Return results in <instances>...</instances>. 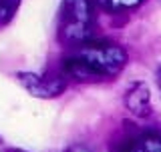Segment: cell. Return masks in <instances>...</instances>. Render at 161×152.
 Returning <instances> with one entry per match:
<instances>
[{
	"label": "cell",
	"instance_id": "6da1fadb",
	"mask_svg": "<svg viewBox=\"0 0 161 152\" xmlns=\"http://www.w3.org/2000/svg\"><path fill=\"white\" fill-rule=\"evenodd\" d=\"M127 52L111 40H87L70 46L64 54L60 70L69 80L85 84L109 82L127 66Z\"/></svg>",
	"mask_w": 161,
	"mask_h": 152
},
{
	"label": "cell",
	"instance_id": "7a4b0ae2",
	"mask_svg": "<svg viewBox=\"0 0 161 152\" xmlns=\"http://www.w3.org/2000/svg\"><path fill=\"white\" fill-rule=\"evenodd\" d=\"M95 28L93 0H63L57 16V36L67 46H77L91 40Z\"/></svg>",
	"mask_w": 161,
	"mask_h": 152
},
{
	"label": "cell",
	"instance_id": "3957f363",
	"mask_svg": "<svg viewBox=\"0 0 161 152\" xmlns=\"http://www.w3.org/2000/svg\"><path fill=\"white\" fill-rule=\"evenodd\" d=\"M16 80L20 82L28 94L36 98H57L67 90L69 78L63 74V70L54 72H16Z\"/></svg>",
	"mask_w": 161,
	"mask_h": 152
},
{
	"label": "cell",
	"instance_id": "277c9868",
	"mask_svg": "<svg viewBox=\"0 0 161 152\" xmlns=\"http://www.w3.org/2000/svg\"><path fill=\"white\" fill-rule=\"evenodd\" d=\"M125 106L133 116H139V118H145V116L151 114V92L149 86L145 82H135L131 84L125 92Z\"/></svg>",
	"mask_w": 161,
	"mask_h": 152
},
{
	"label": "cell",
	"instance_id": "5b68a950",
	"mask_svg": "<svg viewBox=\"0 0 161 152\" xmlns=\"http://www.w3.org/2000/svg\"><path fill=\"white\" fill-rule=\"evenodd\" d=\"M119 152H161L159 132H139L121 144Z\"/></svg>",
	"mask_w": 161,
	"mask_h": 152
},
{
	"label": "cell",
	"instance_id": "8992f818",
	"mask_svg": "<svg viewBox=\"0 0 161 152\" xmlns=\"http://www.w3.org/2000/svg\"><path fill=\"white\" fill-rule=\"evenodd\" d=\"M95 6L105 10L109 14H121V12H131V10L139 8L147 0H93Z\"/></svg>",
	"mask_w": 161,
	"mask_h": 152
},
{
	"label": "cell",
	"instance_id": "52a82bcc",
	"mask_svg": "<svg viewBox=\"0 0 161 152\" xmlns=\"http://www.w3.org/2000/svg\"><path fill=\"white\" fill-rule=\"evenodd\" d=\"M18 6H20V0H0V28H4L16 16Z\"/></svg>",
	"mask_w": 161,
	"mask_h": 152
},
{
	"label": "cell",
	"instance_id": "ba28073f",
	"mask_svg": "<svg viewBox=\"0 0 161 152\" xmlns=\"http://www.w3.org/2000/svg\"><path fill=\"white\" fill-rule=\"evenodd\" d=\"M64 152H93V150L85 144H75V146H70V148H67Z\"/></svg>",
	"mask_w": 161,
	"mask_h": 152
},
{
	"label": "cell",
	"instance_id": "9c48e42d",
	"mask_svg": "<svg viewBox=\"0 0 161 152\" xmlns=\"http://www.w3.org/2000/svg\"><path fill=\"white\" fill-rule=\"evenodd\" d=\"M157 86H159V92H161V68L157 70Z\"/></svg>",
	"mask_w": 161,
	"mask_h": 152
},
{
	"label": "cell",
	"instance_id": "30bf717a",
	"mask_svg": "<svg viewBox=\"0 0 161 152\" xmlns=\"http://www.w3.org/2000/svg\"><path fill=\"white\" fill-rule=\"evenodd\" d=\"M8 152H24V150H16V148H12V150H8Z\"/></svg>",
	"mask_w": 161,
	"mask_h": 152
}]
</instances>
